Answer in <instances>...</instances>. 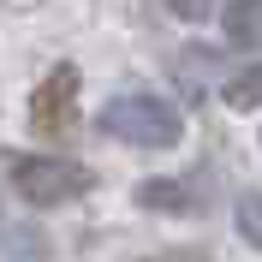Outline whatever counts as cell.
I'll list each match as a JSON object with an SVG mask.
<instances>
[{"mask_svg":"<svg viewBox=\"0 0 262 262\" xmlns=\"http://www.w3.org/2000/svg\"><path fill=\"white\" fill-rule=\"evenodd\" d=\"M96 125H101V137L131 143V149H173L185 137L179 107H167L161 96H114L96 114Z\"/></svg>","mask_w":262,"mask_h":262,"instance_id":"1","label":"cell"},{"mask_svg":"<svg viewBox=\"0 0 262 262\" xmlns=\"http://www.w3.org/2000/svg\"><path fill=\"white\" fill-rule=\"evenodd\" d=\"M12 185L36 209H60V203L83 196L96 179H90V167L66 161V155H24V161H12Z\"/></svg>","mask_w":262,"mask_h":262,"instance_id":"2","label":"cell"},{"mask_svg":"<svg viewBox=\"0 0 262 262\" xmlns=\"http://www.w3.org/2000/svg\"><path fill=\"white\" fill-rule=\"evenodd\" d=\"M78 66H54L48 78L36 83V96H30V131L36 137H54V143H66L72 131H78Z\"/></svg>","mask_w":262,"mask_h":262,"instance_id":"3","label":"cell"},{"mask_svg":"<svg viewBox=\"0 0 262 262\" xmlns=\"http://www.w3.org/2000/svg\"><path fill=\"white\" fill-rule=\"evenodd\" d=\"M221 24H227L232 48H262V0H232L221 12Z\"/></svg>","mask_w":262,"mask_h":262,"instance_id":"4","label":"cell"},{"mask_svg":"<svg viewBox=\"0 0 262 262\" xmlns=\"http://www.w3.org/2000/svg\"><path fill=\"white\" fill-rule=\"evenodd\" d=\"M137 203H143V209H155V214H196L191 191H185V185H173V179H143V185H137Z\"/></svg>","mask_w":262,"mask_h":262,"instance_id":"5","label":"cell"},{"mask_svg":"<svg viewBox=\"0 0 262 262\" xmlns=\"http://www.w3.org/2000/svg\"><path fill=\"white\" fill-rule=\"evenodd\" d=\"M221 96H227V107H238V114H256V107H262V66H245V72H232Z\"/></svg>","mask_w":262,"mask_h":262,"instance_id":"6","label":"cell"},{"mask_svg":"<svg viewBox=\"0 0 262 262\" xmlns=\"http://www.w3.org/2000/svg\"><path fill=\"white\" fill-rule=\"evenodd\" d=\"M232 221H238V232H245L250 245L262 250V196H238V209H232Z\"/></svg>","mask_w":262,"mask_h":262,"instance_id":"7","label":"cell"},{"mask_svg":"<svg viewBox=\"0 0 262 262\" xmlns=\"http://www.w3.org/2000/svg\"><path fill=\"white\" fill-rule=\"evenodd\" d=\"M143 262H209V250H191V245H179V250H155V256H143Z\"/></svg>","mask_w":262,"mask_h":262,"instance_id":"8","label":"cell"},{"mask_svg":"<svg viewBox=\"0 0 262 262\" xmlns=\"http://www.w3.org/2000/svg\"><path fill=\"white\" fill-rule=\"evenodd\" d=\"M179 18H209V0H167Z\"/></svg>","mask_w":262,"mask_h":262,"instance_id":"9","label":"cell"}]
</instances>
